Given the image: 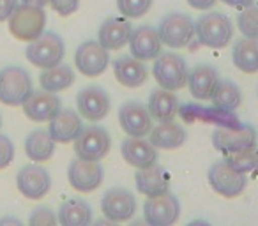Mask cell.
I'll use <instances>...</instances> for the list:
<instances>
[{"mask_svg": "<svg viewBox=\"0 0 258 226\" xmlns=\"http://www.w3.org/2000/svg\"><path fill=\"white\" fill-rule=\"evenodd\" d=\"M195 36L198 37L202 46L207 48H225L233 37L232 20L218 11L205 13L195 22Z\"/></svg>", "mask_w": 258, "mask_h": 226, "instance_id": "cell-1", "label": "cell"}, {"mask_svg": "<svg viewBox=\"0 0 258 226\" xmlns=\"http://www.w3.org/2000/svg\"><path fill=\"white\" fill-rule=\"evenodd\" d=\"M9 32L15 39L30 43L44 32L46 27V13L43 8L29 4H18L13 15L9 16Z\"/></svg>", "mask_w": 258, "mask_h": 226, "instance_id": "cell-2", "label": "cell"}, {"mask_svg": "<svg viewBox=\"0 0 258 226\" xmlns=\"http://www.w3.org/2000/svg\"><path fill=\"white\" fill-rule=\"evenodd\" d=\"M32 92V78L27 69L9 65L0 71V103L6 106H22Z\"/></svg>", "mask_w": 258, "mask_h": 226, "instance_id": "cell-3", "label": "cell"}, {"mask_svg": "<svg viewBox=\"0 0 258 226\" xmlns=\"http://www.w3.org/2000/svg\"><path fill=\"white\" fill-rule=\"evenodd\" d=\"M66 55V44L55 32H43L39 37L30 41L25 50L27 60L39 69H48L62 64Z\"/></svg>", "mask_w": 258, "mask_h": 226, "instance_id": "cell-4", "label": "cell"}, {"mask_svg": "<svg viewBox=\"0 0 258 226\" xmlns=\"http://www.w3.org/2000/svg\"><path fill=\"white\" fill-rule=\"evenodd\" d=\"M152 74H154L156 82L159 83L161 89L175 92V90L186 87L189 69H187L186 60L180 55L173 53V51H161L154 58Z\"/></svg>", "mask_w": 258, "mask_h": 226, "instance_id": "cell-5", "label": "cell"}, {"mask_svg": "<svg viewBox=\"0 0 258 226\" xmlns=\"http://www.w3.org/2000/svg\"><path fill=\"white\" fill-rule=\"evenodd\" d=\"M161 43L173 50L186 48L195 37V22L186 13H168L158 27Z\"/></svg>", "mask_w": 258, "mask_h": 226, "instance_id": "cell-6", "label": "cell"}, {"mask_svg": "<svg viewBox=\"0 0 258 226\" xmlns=\"http://www.w3.org/2000/svg\"><path fill=\"white\" fill-rule=\"evenodd\" d=\"M111 148V138L104 127L85 126L75 140V154L87 161H101Z\"/></svg>", "mask_w": 258, "mask_h": 226, "instance_id": "cell-7", "label": "cell"}, {"mask_svg": "<svg viewBox=\"0 0 258 226\" xmlns=\"http://www.w3.org/2000/svg\"><path fill=\"white\" fill-rule=\"evenodd\" d=\"M212 147L221 154H233V152L247 150L256 145L258 134L251 126L240 124L239 127H218L212 131Z\"/></svg>", "mask_w": 258, "mask_h": 226, "instance_id": "cell-8", "label": "cell"}, {"mask_svg": "<svg viewBox=\"0 0 258 226\" xmlns=\"http://www.w3.org/2000/svg\"><path fill=\"white\" fill-rule=\"evenodd\" d=\"M207 180L211 187L218 194L225 198H235L242 194L246 189V175L237 170H233L226 161H218L209 168Z\"/></svg>", "mask_w": 258, "mask_h": 226, "instance_id": "cell-9", "label": "cell"}, {"mask_svg": "<svg viewBox=\"0 0 258 226\" xmlns=\"http://www.w3.org/2000/svg\"><path fill=\"white\" fill-rule=\"evenodd\" d=\"M110 64V53L106 48L99 44V41H83L75 53V65L87 78H97L106 71Z\"/></svg>", "mask_w": 258, "mask_h": 226, "instance_id": "cell-10", "label": "cell"}, {"mask_svg": "<svg viewBox=\"0 0 258 226\" xmlns=\"http://www.w3.org/2000/svg\"><path fill=\"white\" fill-rule=\"evenodd\" d=\"M101 212L111 222L129 221L137 214V198L124 187H111L101 198Z\"/></svg>", "mask_w": 258, "mask_h": 226, "instance_id": "cell-11", "label": "cell"}, {"mask_svg": "<svg viewBox=\"0 0 258 226\" xmlns=\"http://www.w3.org/2000/svg\"><path fill=\"white\" fill-rule=\"evenodd\" d=\"M180 217V201L175 194H159L147 198L144 205V219L151 226H168L177 222Z\"/></svg>", "mask_w": 258, "mask_h": 226, "instance_id": "cell-12", "label": "cell"}, {"mask_svg": "<svg viewBox=\"0 0 258 226\" xmlns=\"http://www.w3.org/2000/svg\"><path fill=\"white\" fill-rule=\"evenodd\" d=\"M104 170L99 161H87V159H73L68 168V180L73 189L78 193H92L103 184Z\"/></svg>", "mask_w": 258, "mask_h": 226, "instance_id": "cell-13", "label": "cell"}, {"mask_svg": "<svg viewBox=\"0 0 258 226\" xmlns=\"http://www.w3.org/2000/svg\"><path fill=\"white\" fill-rule=\"evenodd\" d=\"M18 191L29 200H41L51 189V177L46 168L39 165H25L16 175Z\"/></svg>", "mask_w": 258, "mask_h": 226, "instance_id": "cell-14", "label": "cell"}, {"mask_svg": "<svg viewBox=\"0 0 258 226\" xmlns=\"http://www.w3.org/2000/svg\"><path fill=\"white\" fill-rule=\"evenodd\" d=\"M118 124L127 136L137 138H145L154 127L147 106L137 103V101H129V103L122 104L118 110Z\"/></svg>", "mask_w": 258, "mask_h": 226, "instance_id": "cell-15", "label": "cell"}, {"mask_svg": "<svg viewBox=\"0 0 258 226\" xmlns=\"http://www.w3.org/2000/svg\"><path fill=\"white\" fill-rule=\"evenodd\" d=\"M78 113L89 122H99L110 111V96L101 87H85L76 96Z\"/></svg>", "mask_w": 258, "mask_h": 226, "instance_id": "cell-16", "label": "cell"}, {"mask_svg": "<svg viewBox=\"0 0 258 226\" xmlns=\"http://www.w3.org/2000/svg\"><path fill=\"white\" fill-rule=\"evenodd\" d=\"M131 57L138 60H154L161 53V37H159L158 29L152 25H140L131 32V37L127 41Z\"/></svg>", "mask_w": 258, "mask_h": 226, "instance_id": "cell-17", "label": "cell"}, {"mask_svg": "<svg viewBox=\"0 0 258 226\" xmlns=\"http://www.w3.org/2000/svg\"><path fill=\"white\" fill-rule=\"evenodd\" d=\"M22 106L23 113L29 120H32V122H50L62 108V103L55 92L37 90V92L30 94V97Z\"/></svg>", "mask_w": 258, "mask_h": 226, "instance_id": "cell-18", "label": "cell"}, {"mask_svg": "<svg viewBox=\"0 0 258 226\" xmlns=\"http://www.w3.org/2000/svg\"><path fill=\"white\" fill-rule=\"evenodd\" d=\"M133 32L131 22L125 16H110L106 18L99 27L97 32V41L103 48H106L108 51L120 50L127 44L129 37Z\"/></svg>", "mask_w": 258, "mask_h": 226, "instance_id": "cell-19", "label": "cell"}, {"mask_svg": "<svg viewBox=\"0 0 258 226\" xmlns=\"http://www.w3.org/2000/svg\"><path fill=\"white\" fill-rule=\"evenodd\" d=\"M120 154L127 165L133 168H149L158 163V148L151 143V140L127 136L120 143Z\"/></svg>", "mask_w": 258, "mask_h": 226, "instance_id": "cell-20", "label": "cell"}, {"mask_svg": "<svg viewBox=\"0 0 258 226\" xmlns=\"http://www.w3.org/2000/svg\"><path fill=\"white\" fill-rule=\"evenodd\" d=\"M82 127L83 122L80 113H76L71 108H60L57 115L50 120L48 131H50L55 143H71L76 140Z\"/></svg>", "mask_w": 258, "mask_h": 226, "instance_id": "cell-21", "label": "cell"}, {"mask_svg": "<svg viewBox=\"0 0 258 226\" xmlns=\"http://www.w3.org/2000/svg\"><path fill=\"white\" fill-rule=\"evenodd\" d=\"M219 80L221 78L214 65L198 64L189 71L186 85L189 87V94L197 101H209Z\"/></svg>", "mask_w": 258, "mask_h": 226, "instance_id": "cell-22", "label": "cell"}, {"mask_svg": "<svg viewBox=\"0 0 258 226\" xmlns=\"http://www.w3.org/2000/svg\"><path fill=\"white\" fill-rule=\"evenodd\" d=\"M138 193H142L147 198H154L159 194H165L170 191V177L163 166L158 163L149 168H140L135 175Z\"/></svg>", "mask_w": 258, "mask_h": 226, "instance_id": "cell-23", "label": "cell"}, {"mask_svg": "<svg viewBox=\"0 0 258 226\" xmlns=\"http://www.w3.org/2000/svg\"><path fill=\"white\" fill-rule=\"evenodd\" d=\"M113 74L120 85L127 89H138L149 78L147 65L144 60H138L135 57H120L113 62Z\"/></svg>", "mask_w": 258, "mask_h": 226, "instance_id": "cell-24", "label": "cell"}, {"mask_svg": "<svg viewBox=\"0 0 258 226\" xmlns=\"http://www.w3.org/2000/svg\"><path fill=\"white\" fill-rule=\"evenodd\" d=\"M151 143L156 148L161 150H173L179 148L186 143L187 133L182 126L175 124L173 120H166V122H159L156 127L151 129Z\"/></svg>", "mask_w": 258, "mask_h": 226, "instance_id": "cell-25", "label": "cell"}, {"mask_svg": "<svg viewBox=\"0 0 258 226\" xmlns=\"http://www.w3.org/2000/svg\"><path fill=\"white\" fill-rule=\"evenodd\" d=\"M147 110L152 119H156L158 122L173 120L177 113H179V99L173 94V90L158 89L149 97Z\"/></svg>", "mask_w": 258, "mask_h": 226, "instance_id": "cell-26", "label": "cell"}, {"mask_svg": "<svg viewBox=\"0 0 258 226\" xmlns=\"http://www.w3.org/2000/svg\"><path fill=\"white\" fill-rule=\"evenodd\" d=\"M232 60L239 71L246 74L258 72V39L253 37H242L233 44Z\"/></svg>", "mask_w": 258, "mask_h": 226, "instance_id": "cell-27", "label": "cell"}, {"mask_svg": "<svg viewBox=\"0 0 258 226\" xmlns=\"http://www.w3.org/2000/svg\"><path fill=\"white\" fill-rule=\"evenodd\" d=\"M58 222L66 226H85L92 222V207L85 200L71 198L58 208Z\"/></svg>", "mask_w": 258, "mask_h": 226, "instance_id": "cell-28", "label": "cell"}, {"mask_svg": "<svg viewBox=\"0 0 258 226\" xmlns=\"http://www.w3.org/2000/svg\"><path fill=\"white\" fill-rule=\"evenodd\" d=\"M55 140L48 129H36L25 140V154L34 163H44L53 156Z\"/></svg>", "mask_w": 258, "mask_h": 226, "instance_id": "cell-29", "label": "cell"}, {"mask_svg": "<svg viewBox=\"0 0 258 226\" xmlns=\"http://www.w3.org/2000/svg\"><path fill=\"white\" fill-rule=\"evenodd\" d=\"M39 83L43 90L57 94L60 90L69 89L75 83V71L66 64H58L53 65V67L43 69V72L39 74Z\"/></svg>", "mask_w": 258, "mask_h": 226, "instance_id": "cell-30", "label": "cell"}, {"mask_svg": "<svg viewBox=\"0 0 258 226\" xmlns=\"http://www.w3.org/2000/svg\"><path fill=\"white\" fill-rule=\"evenodd\" d=\"M209 101H212L214 108H219V110H225V111H233L242 103V94H240L239 87L233 82H230V80H219Z\"/></svg>", "mask_w": 258, "mask_h": 226, "instance_id": "cell-31", "label": "cell"}, {"mask_svg": "<svg viewBox=\"0 0 258 226\" xmlns=\"http://www.w3.org/2000/svg\"><path fill=\"white\" fill-rule=\"evenodd\" d=\"M225 161L232 166L233 170L244 173H253L258 170V152L253 148H247V150H240V152H233V154H226Z\"/></svg>", "mask_w": 258, "mask_h": 226, "instance_id": "cell-32", "label": "cell"}, {"mask_svg": "<svg viewBox=\"0 0 258 226\" xmlns=\"http://www.w3.org/2000/svg\"><path fill=\"white\" fill-rule=\"evenodd\" d=\"M237 27L244 37H253L258 39V8L256 6H247L237 16Z\"/></svg>", "mask_w": 258, "mask_h": 226, "instance_id": "cell-33", "label": "cell"}, {"mask_svg": "<svg viewBox=\"0 0 258 226\" xmlns=\"http://www.w3.org/2000/svg\"><path fill=\"white\" fill-rule=\"evenodd\" d=\"M154 0H117V9L129 20H138L149 13Z\"/></svg>", "mask_w": 258, "mask_h": 226, "instance_id": "cell-34", "label": "cell"}, {"mask_svg": "<svg viewBox=\"0 0 258 226\" xmlns=\"http://www.w3.org/2000/svg\"><path fill=\"white\" fill-rule=\"evenodd\" d=\"M58 219L50 207H37L29 217V224H57Z\"/></svg>", "mask_w": 258, "mask_h": 226, "instance_id": "cell-35", "label": "cell"}, {"mask_svg": "<svg viewBox=\"0 0 258 226\" xmlns=\"http://www.w3.org/2000/svg\"><path fill=\"white\" fill-rule=\"evenodd\" d=\"M15 159V145L6 134H0V170L8 168Z\"/></svg>", "mask_w": 258, "mask_h": 226, "instance_id": "cell-36", "label": "cell"}, {"mask_svg": "<svg viewBox=\"0 0 258 226\" xmlns=\"http://www.w3.org/2000/svg\"><path fill=\"white\" fill-rule=\"evenodd\" d=\"M82 0H50V6L57 15L60 16H71L73 13L78 11Z\"/></svg>", "mask_w": 258, "mask_h": 226, "instance_id": "cell-37", "label": "cell"}, {"mask_svg": "<svg viewBox=\"0 0 258 226\" xmlns=\"http://www.w3.org/2000/svg\"><path fill=\"white\" fill-rule=\"evenodd\" d=\"M18 6V0H0V22H8Z\"/></svg>", "mask_w": 258, "mask_h": 226, "instance_id": "cell-38", "label": "cell"}, {"mask_svg": "<svg viewBox=\"0 0 258 226\" xmlns=\"http://www.w3.org/2000/svg\"><path fill=\"white\" fill-rule=\"evenodd\" d=\"M187 4L193 9H198V11H207V9H212L216 4V0H186Z\"/></svg>", "mask_w": 258, "mask_h": 226, "instance_id": "cell-39", "label": "cell"}, {"mask_svg": "<svg viewBox=\"0 0 258 226\" xmlns=\"http://www.w3.org/2000/svg\"><path fill=\"white\" fill-rule=\"evenodd\" d=\"M223 4L230 6V8H247V6H251L254 2V0H221Z\"/></svg>", "mask_w": 258, "mask_h": 226, "instance_id": "cell-40", "label": "cell"}, {"mask_svg": "<svg viewBox=\"0 0 258 226\" xmlns=\"http://www.w3.org/2000/svg\"><path fill=\"white\" fill-rule=\"evenodd\" d=\"M22 4L36 6V8H44L46 4H50V0H22Z\"/></svg>", "mask_w": 258, "mask_h": 226, "instance_id": "cell-41", "label": "cell"}, {"mask_svg": "<svg viewBox=\"0 0 258 226\" xmlns=\"http://www.w3.org/2000/svg\"><path fill=\"white\" fill-rule=\"evenodd\" d=\"M6 222H13V224H20V221L16 217H2L0 219V224H6Z\"/></svg>", "mask_w": 258, "mask_h": 226, "instance_id": "cell-42", "label": "cell"}, {"mask_svg": "<svg viewBox=\"0 0 258 226\" xmlns=\"http://www.w3.org/2000/svg\"><path fill=\"white\" fill-rule=\"evenodd\" d=\"M0 127H2V115H0Z\"/></svg>", "mask_w": 258, "mask_h": 226, "instance_id": "cell-43", "label": "cell"}]
</instances>
